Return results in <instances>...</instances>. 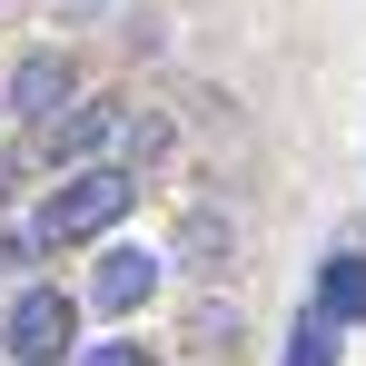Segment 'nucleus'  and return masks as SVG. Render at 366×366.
Listing matches in <instances>:
<instances>
[{"instance_id": "f257e3e1", "label": "nucleus", "mask_w": 366, "mask_h": 366, "mask_svg": "<svg viewBox=\"0 0 366 366\" xmlns=\"http://www.w3.org/2000/svg\"><path fill=\"white\" fill-rule=\"evenodd\" d=\"M159 149H169V119H139L109 99H79L50 129V159H69V169H129V159H159Z\"/></svg>"}, {"instance_id": "f03ea898", "label": "nucleus", "mask_w": 366, "mask_h": 366, "mask_svg": "<svg viewBox=\"0 0 366 366\" xmlns=\"http://www.w3.org/2000/svg\"><path fill=\"white\" fill-rule=\"evenodd\" d=\"M129 198H139L129 169H69L50 188V208H40V247H79V238H99V228H119Z\"/></svg>"}, {"instance_id": "7ed1b4c3", "label": "nucleus", "mask_w": 366, "mask_h": 366, "mask_svg": "<svg viewBox=\"0 0 366 366\" xmlns=\"http://www.w3.org/2000/svg\"><path fill=\"white\" fill-rule=\"evenodd\" d=\"M69 337H79V307H69L60 287H20V297H10V317H0L10 366H60Z\"/></svg>"}, {"instance_id": "20e7f679", "label": "nucleus", "mask_w": 366, "mask_h": 366, "mask_svg": "<svg viewBox=\"0 0 366 366\" xmlns=\"http://www.w3.org/2000/svg\"><path fill=\"white\" fill-rule=\"evenodd\" d=\"M10 109H20V119H50V129H60L69 109H79V69H69L60 50H30V60L10 69Z\"/></svg>"}, {"instance_id": "39448f33", "label": "nucleus", "mask_w": 366, "mask_h": 366, "mask_svg": "<svg viewBox=\"0 0 366 366\" xmlns=\"http://www.w3.org/2000/svg\"><path fill=\"white\" fill-rule=\"evenodd\" d=\"M89 297H99V317L149 307V297H159V257H149V247H109V257H99V277H89Z\"/></svg>"}, {"instance_id": "423d86ee", "label": "nucleus", "mask_w": 366, "mask_h": 366, "mask_svg": "<svg viewBox=\"0 0 366 366\" xmlns=\"http://www.w3.org/2000/svg\"><path fill=\"white\" fill-rule=\"evenodd\" d=\"M317 307H327L337 327H357V317H366V257H357V247H337V257H327V277H317Z\"/></svg>"}, {"instance_id": "0eeeda50", "label": "nucleus", "mask_w": 366, "mask_h": 366, "mask_svg": "<svg viewBox=\"0 0 366 366\" xmlns=\"http://www.w3.org/2000/svg\"><path fill=\"white\" fill-rule=\"evenodd\" d=\"M287 366H337V317L327 307H307L297 327H287Z\"/></svg>"}, {"instance_id": "6e6552de", "label": "nucleus", "mask_w": 366, "mask_h": 366, "mask_svg": "<svg viewBox=\"0 0 366 366\" xmlns=\"http://www.w3.org/2000/svg\"><path fill=\"white\" fill-rule=\"evenodd\" d=\"M228 247H238V228H228V218H208V208H198V218H179V257H198V267H218Z\"/></svg>"}, {"instance_id": "1a4fd4ad", "label": "nucleus", "mask_w": 366, "mask_h": 366, "mask_svg": "<svg viewBox=\"0 0 366 366\" xmlns=\"http://www.w3.org/2000/svg\"><path fill=\"white\" fill-rule=\"evenodd\" d=\"M79 366H159L149 347H79Z\"/></svg>"}, {"instance_id": "9d476101", "label": "nucleus", "mask_w": 366, "mask_h": 366, "mask_svg": "<svg viewBox=\"0 0 366 366\" xmlns=\"http://www.w3.org/2000/svg\"><path fill=\"white\" fill-rule=\"evenodd\" d=\"M0 267H20V247H10V238H0Z\"/></svg>"}]
</instances>
